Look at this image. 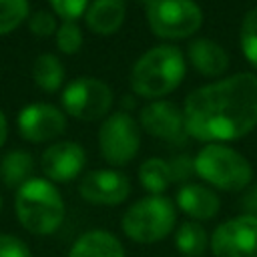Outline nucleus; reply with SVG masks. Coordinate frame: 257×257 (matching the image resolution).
<instances>
[{"label":"nucleus","mask_w":257,"mask_h":257,"mask_svg":"<svg viewBox=\"0 0 257 257\" xmlns=\"http://www.w3.org/2000/svg\"><path fill=\"white\" fill-rule=\"evenodd\" d=\"M185 131L205 143L235 141L257 124V74L237 72L187 94Z\"/></svg>","instance_id":"1"},{"label":"nucleus","mask_w":257,"mask_h":257,"mask_svg":"<svg viewBox=\"0 0 257 257\" xmlns=\"http://www.w3.org/2000/svg\"><path fill=\"white\" fill-rule=\"evenodd\" d=\"M185 56L177 46L157 44L137 58L131 70V88L145 98L173 92L185 78Z\"/></svg>","instance_id":"2"},{"label":"nucleus","mask_w":257,"mask_h":257,"mask_svg":"<svg viewBox=\"0 0 257 257\" xmlns=\"http://www.w3.org/2000/svg\"><path fill=\"white\" fill-rule=\"evenodd\" d=\"M14 211L20 225L32 235H50L64 219V201L52 181L28 179L16 191Z\"/></svg>","instance_id":"3"},{"label":"nucleus","mask_w":257,"mask_h":257,"mask_svg":"<svg viewBox=\"0 0 257 257\" xmlns=\"http://www.w3.org/2000/svg\"><path fill=\"white\" fill-rule=\"evenodd\" d=\"M195 173L223 191H241L253 179L251 163L241 153L221 143H209L197 153Z\"/></svg>","instance_id":"4"},{"label":"nucleus","mask_w":257,"mask_h":257,"mask_svg":"<svg viewBox=\"0 0 257 257\" xmlns=\"http://www.w3.org/2000/svg\"><path fill=\"white\" fill-rule=\"evenodd\" d=\"M177 223L175 203L165 195H149L135 201L124 217L122 231L135 243H157L173 233Z\"/></svg>","instance_id":"5"},{"label":"nucleus","mask_w":257,"mask_h":257,"mask_svg":"<svg viewBox=\"0 0 257 257\" xmlns=\"http://www.w3.org/2000/svg\"><path fill=\"white\" fill-rule=\"evenodd\" d=\"M153 34L161 38H187L203 24V10L195 0H157L147 6Z\"/></svg>","instance_id":"6"},{"label":"nucleus","mask_w":257,"mask_h":257,"mask_svg":"<svg viewBox=\"0 0 257 257\" xmlns=\"http://www.w3.org/2000/svg\"><path fill=\"white\" fill-rule=\"evenodd\" d=\"M98 145L102 157L110 165H126L135 159L141 145V126L124 110L112 112L104 118L98 131Z\"/></svg>","instance_id":"7"},{"label":"nucleus","mask_w":257,"mask_h":257,"mask_svg":"<svg viewBox=\"0 0 257 257\" xmlns=\"http://www.w3.org/2000/svg\"><path fill=\"white\" fill-rule=\"evenodd\" d=\"M64 110L80 120L102 118L112 106V90L94 76H78L62 92Z\"/></svg>","instance_id":"8"},{"label":"nucleus","mask_w":257,"mask_h":257,"mask_svg":"<svg viewBox=\"0 0 257 257\" xmlns=\"http://www.w3.org/2000/svg\"><path fill=\"white\" fill-rule=\"evenodd\" d=\"M215 257H257V215H239L221 223L211 235Z\"/></svg>","instance_id":"9"},{"label":"nucleus","mask_w":257,"mask_h":257,"mask_svg":"<svg viewBox=\"0 0 257 257\" xmlns=\"http://www.w3.org/2000/svg\"><path fill=\"white\" fill-rule=\"evenodd\" d=\"M78 193L92 205H120L131 195V181L120 171L96 169L80 179Z\"/></svg>","instance_id":"10"},{"label":"nucleus","mask_w":257,"mask_h":257,"mask_svg":"<svg viewBox=\"0 0 257 257\" xmlns=\"http://www.w3.org/2000/svg\"><path fill=\"white\" fill-rule=\"evenodd\" d=\"M139 126L145 133L165 139L169 143H183L189 135L185 131L183 110L169 100H153L139 112Z\"/></svg>","instance_id":"11"},{"label":"nucleus","mask_w":257,"mask_h":257,"mask_svg":"<svg viewBox=\"0 0 257 257\" xmlns=\"http://www.w3.org/2000/svg\"><path fill=\"white\" fill-rule=\"evenodd\" d=\"M66 128L64 114L46 102H34L20 110L18 114V131L26 141L42 143L62 135Z\"/></svg>","instance_id":"12"},{"label":"nucleus","mask_w":257,"mask_h":257,"mask_svg":"<svg viewBox=\"0 0 257 257\" xmlns=\"http://www.w3.org/2000/svg\"><path fill=\"white\" fill-rule=\"evenodd\" d=\"M86 163L84 149L74 141H58L50 145L40 159L42 171L48 177V181L66 183L80 175Z\"/></svg>","instance_id":"13"},{"label":"nucleus","mask_w":257,"mask_h":257,"mask_svg":"<svg viewBox=\"0 0 257 257\" xmlns=\"http://www.w3.org/2000/svg\"><path fill=\"white\" fill-rule=\"evenodd\" d=\"M175 199H177V207L193 221H209L221 209V201L217 193L199 183H185L177 191Z\"/></svg>","instance_id":"14"},{"label":"nucleus","mask_w":257,"mask_h":257,"mask_svg":"<svg viewBox=\"0 0 257 257\" xmlns=\"http://www.w3.org/2000/svg\"><path fill=\"white\" fill-rule=\"evenodd\" d=\"M187 56L191 64L205 76H221L229 68L227 50L209 38H197L187 46Z\"/></svg>","instance_id":"15"},{"label":"nucleus","mask_w":257,"mask_h":257,"mask_svg":"<svg viewBox=\"0 0 257 257\" xmlns=\"http://www.w3.org/2000/svg\"><path fill=\"white\" fill-rule=\"evenodd\" d=\"M68 257H126L122 243L104 229L82 233L70 247Z\"/></svg>","instance_id":"16"},{"label":"nucleus","mask_w":257,"mask_h":257,"mask_svg":"<svg viewBox=\"0 0 257 257\" xmlns=\"http://www.w3.org/2000/svg\"><path fill=\"white\" fill-rule=\"evenodd\" d=\"M126 14V0H92L86 8V24L96 34L116 32Z\"/></svg>","instance_id":"17"},{"label":"nucleus","mask_w":257,"mask_h":257,"mask_svg":"<svg viewBox=\"0 0 257 257\" xmlns=\"http://www.w3.org/2000/svg\"><path fill=\"white\" fill-rule=\"evenodd\" d=\"M34 169L32 155L26 151H10L0 161V177L6 187H22Z\"/></svg>","instance_id":"18"},{"label":"nucleus","mask_w":257,"mask_h":257,"mask_svg":"<svg viewBox=\"0 0 257 257\" xmlns=\"http://www.w3.org/2000/svg\"><path fill=\"white\" fill-rule=\"evenodd\" d=\"M175 247L187 257H203L211 247V237L207 235L203 225H199L197 221H187L179 225L175 233Z\"/></svg>","instance_id":"19"},{"label":"nucleus","mask_w":257,"mask_h":257,"mask_svg":"<svg viewBox=\"0 0 257 257\" xmlns=\"http://www.w3.org/2000/svg\"><path fill=\"white\" fill-rule=\"evenodd\" d=\"M139 181H141L143 189H147L151 195H161L173 183V173H171L169 161L159 159V157H151V159L143 161L139 167Z\"/></svg>","instance_id":"20"},{"label":"nucleus","mask_w":257,"mask_h":257,"mask_svg":"<svg viewBox=\"0 0 257 257\" xmlns=\"http://www.w3.org/2000/svg\"><path fill=\"white\" fill-rule=\"evenodd\" d=\"M32 76L34 82L46 90V92H54L60 88L62 80H64V68L62 62L54 56V54H40L34 60V68H32Z\"/></svg>","instance_id":"21"},{"label":"nucleus","mask_w":257,"mask_h":257,"mask_svg":"<svg viewBox=\"0 0 257 257\" xmlns=\"http://www.w3.org/2000/svg\"><path fill=\"white\" fill-rule=\"evenodd\" d=\"M241 48L245 58L257 66V8H251L241 22V32H239Z\"/></svg>","instance_id":"22"},{"label":"nucleus","mask_w":257,"mask_h":257,"mask_svg":"<svg viewBox=\"0 0 257 257\" xmlns=\"http://www.w3.org/2000/svg\"><path fill=\"white\" fill-rule=\"evenodd\" d=\"M28 16V0H0V34L12 32Z\"/></svg>","instance_id":"23"},{"label":"nucleus","mask_w":257,"mask_h":257,"mask_svg":"<svg viewBox=\"0 0 257 257\" xmlns=\"http://www.w3.org/2000/svg\"><path fill=\"white\" fill-rule=\"evenodd\" d=\"M56 44L66 54L78 52L82 46V32H80L78 24L72 20H64L56 30Z\"/></svg>","instance_id":"24"},{"label":"nucleus","mask_w":257,"mask_h":257,"mask_svg":"<svg viewBox=\"0 0 257 257\" xmlns=\"http://www.w3.org/2000/svg\"><path fill=\"white\" fill-rule=\"evenodd\" d=\"M50 6L60 18L74 22L80 14L86 12L88 0H50Z\"/></svg>","instance_id":"25"},{"label":"nucleus","mask_w":257,"mask_h":257,"mask_svg":"<svg viewBox=\"0 0 257 257\" xmlns=\"http://www.w3.org/2000/svg\"><path fill=\"white\" fill-rule=\"evenodd\" d=\"M28 26H30V32L36 34V36H50L56 30V20H54L52 12H48V10H36L28 18Z\"/></svg>","instance_id":"26"},{"label":"nucleus","mask_w":257,"mask_h":257,"mask_svg":"<svg viewBox=\"0 0 257 257\" xmlns=\"http://www.w3.org/2000/svg\"><path fill=\"white\" fill-rule=\"evenodd\" d=\"M0 257H32L28 245L14 235H0Z\"/></svg>","instance_id":"27"},{"label":"nucleus","mask_w":257,"mask_h":257,"mask_svg":"<svg viewBox=\"0 0 257 257\" xmlns=\"http://www.w3.org/2000/svg\"><path fill=\"white\" fill-rule=\"evenodd\" d=\"M171 173H173V183L175 181H187L195 173V159L189 155H177L169 161Z\"/></svg>","instance_id":"28"},{"label":"nucleus","mask_w":257,"mask_h":257,"mask_svg":"<svg viewBox=\"0 0 257 257\" xmlns=\"http://www.w3.org/2000/svg\"><path fill=\"white\" fill-rule=\"evenodd\" d=\"M6 135H8V124H6V118H4V114H2V110H0V147H2L4 141H6Z\"/></svg>","instance_id":"29"},{"label":"nucleus","mask_w":257,"mask_h":257,"mask_svg":"<svg viewBox=\"0 0 257 257\" xmlns=\"http://www.w3.org/2000/svg\"><path fill=\"white\" fill-rule=\"evenodd\" d=\"M141 2H143V4H147V6H151V4H155L157 0H141Z\"/></svg>","instance_id":"30"},{"label":"nucleus","mask_w":257,"mask_h":257,"mask_svg":"<svg viewBox=\"0 0 257 257\" xmlns=\"http://www.w3.org/2000/svg\"><path fill=\"white\" fill-rule=\"evenodd\" d=\"M253 201H255V209H257V187H255V191H253Z\"/></svg>","instance_id":"31"},{"label":"nucleus","mask_w":257,"mask_h":257,"mask_svg":"<svg viewBox=\"0 0 257 257\" xmlns=\"http://www.w3.org/2000/svg\"><path fill=\"white\" fill-rule=\"evenodd\" d=\"M0 207H2V197H0Z\"/></svg>","instance_id":"32"}]
</instances>
